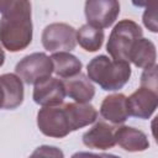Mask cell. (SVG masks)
Instances as JSON below:
<instances>
[{
	"label": "cell",
	"instance_id": "6da1fadb",
	"mask_svg": "<svg viewBox=\"0 0 158 158\" xmlns=\"http://www.w3.org/2000/svg\"><path fill=\"white\" fill-rule=\"evenodd\" d=\"M32 41L30 0H14L0 19V42L10 52L25 49Z\"/></svg>",
	"mask_w": 158,
	"mask_h": 158
},
{
	"label": "cell",
	"instance_id": "7a4b0ae2",
	"mask_svg": "<svg viewBox=\"0 0 158 158\" xmlns=\"http://www.w3.org/2000/svg\"><path fill=\"white\" fill-rule=\"evenodd\" d=\"M86 70L89 79L106 91H115L123 88L131 77V67L128 62L110 59L106 56L93 58L89 62Z\"/></svg>",
	"mask_w": 158,
	"mask_h": 158
},
{
	"label": "cell",
	"instance_id": "3957f363",
	"mask_svg": "<svg viewBox=\"0 0 158 158\" xmlns=\"http://www.w3.org/2000/svg\"><path fill=\"white\" fill-rule=\"evenodd\" d=\"M142 37V28L132 20H121L110 33L106 51L115 60L128 62L130 52L137 40ZM130 63V62H128Z\"/></svg>",
	"mask_w": 158,
	"mask_h": 158
},
{
	"label": "cell",
	"instance_id": "277c9868",
	"mask_svg": "<svg viewBox=\"0 0 158 158\" xmlns=\"http://www.w3.org/2000/svg\"><path fill=\"white\" fill-rule=\"evenodd\" d=\"M37 126L44 136L53 138H63L72 132L64 105L43 106L37 114Z\"/></svg>",
	"mask_w": 158,
	"mask_h": 158
},
{
	"label": "cell",
	"instance_id": "5b68a950",
	"mask_svg": "<svg viewBox=\"0 0 158 158\" xmlns=\"http://www.w3.org/2000/svg\"><path fill=\"white\" fill-rule=\"evenodd\" d=\"M16 74L26 84H36L53 73L52 59L44 53H32L23 57L15 67Z\"/></svg>",
	"mask_w": 158,
	"mask_h": 158
},
{
	"label": "cell",
	"instance_id": "8992f818",
	"mask_svg": "<svg viewBox=\"0 0 158 158\" xmlns=\"http://www.w3.org/2000/svg\"><path fill=\"white\" fill-rule=\"evenodd\" d=\"M42 44L49 52H70L77 46V31L67 23H51L42 32Z\"/></svg>",
	"mask_w": 158,
	"mask_h": 158
},
{
	"label": "cell",
	"instance_id": "52a82bcc",
	"mask_svg": "<svg viewBox=\"0 0 158 158\" xmlns=\"http://www.w3.org/2000/svg\"><path fill=\"white\" fill-rule=\"evenodd\" d=\"M84 12L88 23L99 28H107L120 14V2L118 0H86Z\"/></svg>",
	"mask_w": 158,
	"mask_h": 158
},
{
	"label": "cell",
	"instance_id": "ba28073f",
	"mask_svg": "<svg viewBox=\"0 0 158 158\" xmlns=\"http://www.w3.org/2000/svg\"><path fill=\"white\" fill-rule=\"evenodd\" d=\"M128 115L147 120L157 109L158 104V93L157 90L142 86L137 89L130 98H126Z\"/></svg>",
	"mask_w": 158,
	"mask_h": 158
},
{
	"label": "cell",
	"instance_id": "9c48e42d",
	"mask_svg": "<svg viewBox=\"0 0 158 158\" xmlns=\"http://www.w3.org/2000/svg\"><path fill=\"white\" fill-rule=\"evenodd\" d=\"M33 101L41 106L60 105L65 98V89L62 80L57 78H46L35 84Z\"/></svg>",
	"mask_w": 158,
	"mask_h": 158
},
{
	"label": "cell",
	"instance_id": "30bf717a",
	"mask_svg": "<svg viewBox=\"0 0 158 158\" xmlns=\"http://www.w3.org/2000/svg\"><path fill=\"white\" fill-rule=\"evenodd\" d=\"M83 143L93 149H110L116 144L115 127L104 121H99L83 135Z\"/></svg>",
	"mask_w": 158,
	"mask_h": 158
},
{
	"label": "cell",
	"instance_id": "8fae6325",
	"mask_svg": "<svg viewBox=\"0 0 158 158\" xmlns=\"http://www.w3.org/2000/svg\"><path fill=\"white\" fill-rule=\"evenodd\" d=\"M115 142L127 152H142L149 147L146 133L130 126H121L115 130Z\"/></svg>",
	"mask_w": 158,
	"mask_h": 158
},
{
	"label": "cell",
	"instance_id": "7c38bea8",
	"mask_svg": "<svg viewBox=\"0 0 158 158\" xmlns=\"http://www.w3.org/2000/svg\"><path fill=\"white\" fill-rule=\"evenodd\" d=\"M0 88L4 94V109L14 110L22 104L23 85L17 74L7 73L0 75Z\"/></svg>",
	"mask_w": 158,
	"mask_h": 158
},
{
	"label": "cell",
	"instance_id": "4fadbf2b",
	"mask_svg": "<svg viewBox=\"0 0 158 158\" xmlns=\"http://www.w3.org/2000/svg\"><path fill=\"white\" fill-rule=\"evenodd\" d=\"M100 115L115 123H123L128 118V110H127V102L126 96L123 94H112L104 99L100 106Z\"/></svg>",
	"mask_w": 158,
	"mask_h": 158
},
{
	"label": "cell",
	"instance_id": "5bb4252c",
	"mask_svg": "<svg viewBox=\"0 0 158 158\" xmlns=\"http://www.w3.org/2000/svg\"><path fill=\"white\" fill-rule=\"evenodd\" d=\"M63 84L65 95L77 102H89L95 95V88L91 84L90 79L81 73L72 78H67Z\"/></svg>",
	"mask_w": 158,
	"mask_h": 158
},
{
	"label": "cell",
	"instance_id": "9a60e30c",
	"mask_svg": "<svg viewBox=\"0 0 158 158\" xmlns=\"http://www.w3.org/2000/svg\"><path fill=\"white\" fill-rule=\"evenodd\" d=\"M64 109L67 111L72 131H77L96 121L98 111L93 105L86 102H70L65 104Z\"/></svg>",
	"mask_w": 158,
	"mask_h": 158
},
{
	"label": "cell",
	"instance_id": "2e32d148",
	"mask_svg": "<svg viewBox=\"0 0 158 158\" xmlns=\"http://www.w3.org/2000/svg\"><path fill=\"white\" fill-rule=\"evenodd\" d=\"M156 59H157V52L154 43L143 37L136 41L128 57V62H132L136 67L143 69L154 65Z\"/></svg>",
	"mask_w": 158,
	"mask_h": 158
},
{
	"label": "cell",
	"instance_id": "e0dca14e",
	"mask_svg": "<svg viewBox=\"0 0 158 158\" xmlns=\"http://www.w3.org/2000/svg\"><path fill=\"white\" fill-rule=\"evenodd\" d=\"M51 59L53 63V72L60 78H72L81 72V62L68 52H54Z\"/></svg>",
	"mask_w": 158,
	"mask_h": 158
},
{
	"label": "cell",
	"instance_id": "ac0fdd59",
	"mask_svg": "<svg viewBox=\"0 0 158 158\" xmlns=\"http://www.w3.org/2000/svg\"><path fill=\"white\" fill-rule=\"evenodd\" d=\"M77 42L85 51L96 52L102 46L104 31L102 28L95 27L90 23H85L77 31Z\"/></svg>",
	"mask_w": 158,
	"mask_h": 158
},
{
	"label": "cell",
	"instance_id": "d6986e66",
	"mask_svg": "<svg viewBox=\"0 0 158 158\" xmlns=\"http://www.w3.org/2000/svg\"><path fill=\"white\" fill-rule=\"evenodd\" d=\"M143 23L149 31L157 32V0H152L146 6V11L143 14Z\"/></svg>",
	"mask_w": 158,
	"mask_h": 158
},
{
	"label": "cell",
	"instance_id": "ffe728a7",
	"mask_svg": "<svg viewBox=\"0 0 158 158\" xmlns=\"http://www.w3.org/2000/svg\"><path fill=\"white\" fill-rule=\"evenodd\" d=\"M141 85L157 90L158 83H157V65L156 64L149 68H144V72L141 77Z\"/></svg>",
	"mask_w": 158,
	"mask_h": 158
},
{
	"label": "cell",
	"instance_id": "44dd1931",
	"mask_svg": "<svg viewBox=\"0 0 158 158\" xmlns=\"http://www.w3.org/2000/svg\"><path fill=\"white\" fill-rule=\"evenodd\" d=\"M32 156H57V157H63V153L60 151H58L56 147L42 146V147H38V149Z\"/></svg>",
	"mask_w": 158,
	"mask_h": 158
},
{
	"label": "cell",
	"instance_id": "7402d4cb",
	"mask_svg": "<svg viewBox=\"0 0 158 158\" xmlns=\"http://www.w3.org/2000/svg\"><path fill=\"white\" fill-rule=\"evenodd\" d=\"M132 4L137 7H143V6H147L152 0H131Z\"/></svg>",
	"mask_w": 158,
	"mask_h": 158
},
{
	"label": "cell",
	"instance_id": "603a6c76",
	"mask_svg": "<svg viewBox=\"0 0 158 158\" xmlns=\"http://www.w3.org/2000/svg\"><path fill=\"white\" fill-rule=\"evenodd\" d=\"M14 0H0V12L2 14L12 2Z\"/></svg>",
	"mask_w": 158,
	"mask_h": 158
},
{
	"label": "cell",
	"instance_id": "cb8c5ba5",
	"mask_svg": "<svg viewBox=\"0 0 158 158\" xmlns=\"http://www.w3.org/2000/svg\"><path fill=\"white\" fill-rule=\"evenodd\" d=\"M4 62H5V53H4L2 48L0 47V67L4 64Z\"/></svg>",
	"mask_w": 158,
	"mask_h": 158
},
{
	"label": "cell",
	"instance_id": "d4e9b609",
	"mask_svg": "<svg viewBox=\"0 0 158 158\" xmlns=\"http://www.w3.org/2000/svg\"><path fill=\"white\" fill-rule=\"evenodd\" d=\"M2 105H4V94H2V90L0 88V109L2 107Z\"/></svg>",
	"mask_w": 158,
	"mask_h": 158
}]
</instances>
